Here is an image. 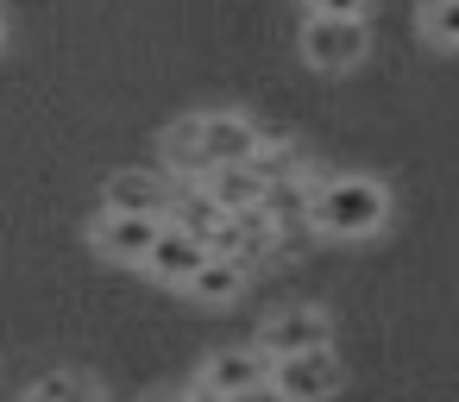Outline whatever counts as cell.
<instances>
[{"label": "cell", "mask_w": 459, "mask_h": 402, "mask_svg": "<svg viewBox=\"0 0 459 402\" xmlns=\"http://www.w3.org/2000/svg\"><path fill=\"white\" fill-rule=\"evenodd\" d=\"M384 220H390V189L377 176L346 170V176H321L308 189V227L321 239H346L352 245V239L384 233Z\"/></svg>", "instance_id": "obj_1"}, {"label": "cell", "mask_w": 459, "mask_h": 402, "mask_svg": "<svg viewBox=\"0 0 459 402\" xmlns=\"http://www.w3.org/2000/svg\"><path fill=\"white\" fill-rule=\"evenodd\" d=\"M365 51H371V26L365 20H321V13L302 20V57H308V70L346 76V70L365 64Z\"/></svg>", "instance_id": "obj_2"}, {"label": "cell", "mask_w": 459, "mask_h": 402, "mask_svg": "<svg viewBox=\"0 0 459 402\" xmlns=\"http://www.w3.org/2000/svg\"><path fill=\"white\" fill-rule=\"evenodd\" d=\"M271 383L283 389V402H327V396L346 383V364H340L333 346H315V352L271 358Z\"/></svg>", "instance_id": "obj_3"}, {"label": "cell", "mask_w": 459, "mask_h": 402, "mask_svg": "<svg viewBox=\"0 0 459 402\" xmlns=\"http://www.w3.org/2000/svg\"><path fill=\"white\" fill-rule=\"evenodd\" d=\"M264 358H290V352H315V346H333V321L315 308V302H296V308H277L258 321V339H252Z\"/></svg>", "instance_id": "obj_4"}, {"label": "cell", "mask_w": 459, "mask_h": 402, "mask_svg": "<svg viewBox=\"0 0 459 402\" xmlns=\"http://www.w3.org/2000/svg\"><path fill=\"white\" fill-rule=\"evenodd\" d=\"M258 145H264V126H252L246 114H233V107H214V114H202V176L246 164ZM202 176H195V183H202Z\"/></svg>", "instance_id": "obj_5"}, {"label": "cell", "mask_w": 459, "mask_h": 402, "mask_svg": "<svg viewBox=\"0 0 459 402\" xmlns=\"http://www.w3.org/2000/svg\"><path fill=\"white\" fill-rule=\"evenodd\" d=\"M101 201H108L114 214H152V220H170L177 176H170V170H145V164H133V170H114V176L101 183Z\"/></svg>", "instance_id": "obj_6"}, {"label": "cell", "mask_w": 459, "mask_h": 402, "mask_svg": "<svg viewBox=\"0 0 459 402\" xmlns=\"http://www.w3.org/2000/svg\"><path fill=\"white\" fill-rule=\"evenodd\" d=\"M158 233H164V220H152V214H114V208H101V220L89 227V239H95V252L108 264H145L152 245H158Z\"/></svg>", "instance_id": "obj_7"}, {"label": "cell", "mask_w": 459, "mask_h": 402, "mask_svg": "<svg viewBox=\"0 0 459 402\" xmlns=\"http://www.w3.org/2000/svg\"><path fill=\"white\" fill-rule=\"evenodd\" d=\"M195 383H202V389H214V396H227V402H239L246 389L271 383V358H264L258 346H221V352H208V358H202Z\"/></svg>", "instance_id": "obj_8"}, {"label": "cell", "mask_w": 459, "mask_h": 402, "mask_svg": "<svg viewBox=\"0 0 459 402\" xmlns=\"http://www.w3.org/2000/svg\"><path fill=\"white\" fill-rule=\"evenodd\" d=\"M208 264V245L195 239V233H183V227H170L164 220V233H158V245H152V258H145V270L158 277V283H170V289H183L195 270Z\"/></svg>", "instance_id": "obj_9"}, {"label": "cell", "mask_w": 459, "mask_h": 402, "mask_svg": "<svg viewBox=\"0 0 459 402\" xmlns=\"http://www.w3.org/2000/svg\"><path fill=\"white\" fill-rule=\"evenodd\" d=\"M183 289H189L202 308H233V302L252 289V264H246V258H227V252H208V264H202Z\"/></svg>", "instance_id": "obj_10"}, {"label": "cell", "mask_w": 459, "mask_h": 402, "mask_svg": "<svg viewBox=\"0 0 459 402\" xmlns=\"http://www.w3.org/2000/svg\"><path fill=\"white\" fill-rule=\"evenodd\" d=\"M158 151H164V170L170 176H202V114H183V120H170L164 126V139H158Z\"/></svg>", "instance_id": "obj_11"}, {"label": "cell", "mask_w": 459, "mask_h": 402, "mask_svg": "<svg viewBox=\"0 0 459 402\" xmlns=\"http://www.w3.org/2000/svg\"><path fill=\"white\" fill-rule=\"evenodd\" d=\"M208 183V195L227 208V214H239V208H258L264 201V183L246 170V164H233V170H214V176H202Z\"/></svg>", "instance_id": "obj_12"}, {"label": "cell", "mask_w": 459, "mask_h": 402, "mask_svg": "<svg viewBox=\"0 0 459 402\" xmlns=\"http://www.w3.org/2000/svg\"><path fill=\"white\" fill-rule=\"evenodd\" d=\"M20 402H101V389H95V377H82V371H45L39 383H26Z\"/></svg>", "instance_id": "obj_13"}, {"label": "cell", "mask_w": 459, "mask_h": 402, "mask_svg": "<svg viewBox=\"0 0 459 402\" xmlns=\"http://www.w3.org/2000/svg\"><path fill=\"white\" fill-rule=\"evenodd\" d=\"M421 38L434 51H459V0H421Z\"/></svg>", "instance_id": "obj_14"}, {"label": "cell", "mask_w": 459, "mask_h": 402, "mask_svg": "<svg viewBox=\"0 0 459 402\" xmlns=\"http://www.w3.org/2000/svg\"><path fill=\"white\" fill-rule=\"evenodd\" d=\"M308 13H321V20H365L371 0H308Z\"/></svg>", "instance_id": "obj_15"}, {"label": "cell", "mask_w": 459, "mask_h": 402, "mask_svg": "<svg viewBox=\"0 0 459 402\" xmlns=\"http://www.w3.org/2000/svg\"><path fill=\"white\" fill-rule=\"evenodd\" d=\"M164 402H227V396H214V389H202V383H189V389H177V396H164Z\"/></svg>", "instance_id": "obj_16"}, {"label": "cell", "mask_w": 459, "mask_h": 402, "mask_svg": "<svg viewBox=\"0 0 459 402\" xmlns=\"http://www.w3.org/2000/svg\"><path fill=\"white\" fill-rule=\"evenodd\" d=\"M239 402H283V389H277V383H258V389H246Z\"/></svg>", "instance_id": "obj_17"}, {"label": "cell", "mask_w": 459, "mask_h": 402, "mask_svg": "<svg viewBox=\"0 0 459 402\" xmlns=\"http://www.w3.org/2000/svg\"><path fill=\"white\" fill-rule=\"evenodd\" d=\"M0 45H7V20H0Z\"/></svg>", "instance_id": "obj_18"}]
</instances>
